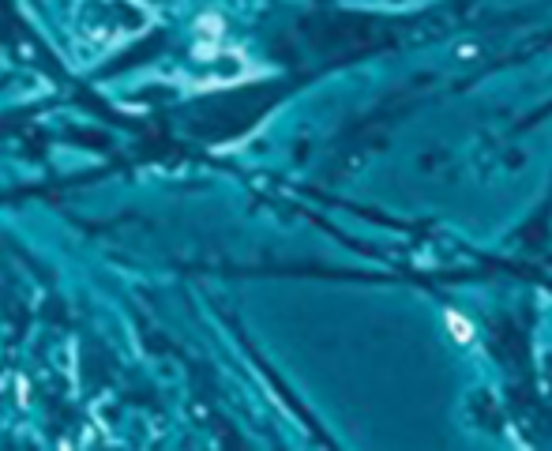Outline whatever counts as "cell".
<instances>
[{
	"label": "cell",
	"instance_id": "obj_1",
	"mask_svg": "<svg viewBox=\"0 0 552 451\" xmlns=\"http://www.w3.org/2000/svg\"><path fill=\"white\" fill-rule=\"evenodd\" d=\"M444 320H447V331H451V339H455V343H462V346L474 343V324H470V320H466L462 312L451 309V312L444 316Z\"/></svg>",
	"mask_w": 552,
	"mask_h": 451
},
{
	"label": "cell",
	"instance_id": "obj_2",
	"mask_svg": "<svg viewBox=\"0 0 552 451\" xmlns=\"http://www.w3.org/2000/svg\"><path fill=\"white\" fill-rule=\"evenodd\" d=\"M459 57H462V61H474V57H477V46H462Z\"/></svg>",
	"mask_w": 552,
	"mask_h": 451
}]
</instances>
